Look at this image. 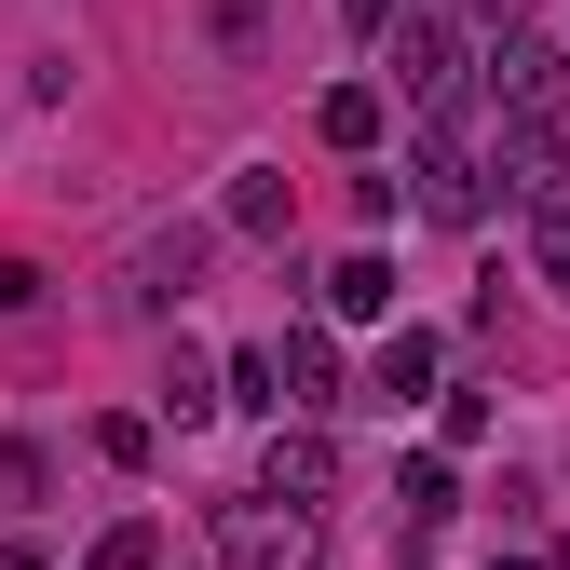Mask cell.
<instances>
[{"label":"cell","instance_id":"6da1fadb","mask_svg":"<svg viewBox=\"0 0 570 570\" xmlns=\"http://www.w3.org/2000/svg\"><path fill=\"white\" fill-rule=\"evenodd\" d=\"M394 82H407L421 109H462V41H449L435 14H394Z\"/></svg>","mask_w":570,"mask_h":570},{"label":"cell","instance_id":"7a4b0ae2","mask_svg":"<svg viewBox=\"0 0 570 570\" xmlns=\"http://www.w3.org/2000/svg\"><path fill=\"white\" fill-rule=\"evenodd\" d=\"M489 82H503V109H530V122H557V109H570L557 41H489Z\"/></svg>","mask_w":570,"mask_h":570},{"label":"cell","instance_id":"3957f363","mask_svg":"<svg viewBox=\"0 0 570 570\" xmlns=\"http://www.w3.org/2000/svg\"><path fill=\"white\" fill-rule=\"evenodd\" d=\"M190 272H204V232H150V245L122 258V299H136V313H164V299H177Z\"/></svg>","mask_w":570,"mask_h":570},{"label":"cell","instance_id":"277c9868","mask_svg":"<svg viewBox=\"0 0 570 570\" xmlns=\"http://www.w3.org/2000/svg\"><path fill=\"white\" fill-rule=\"evenodd\" d=\"M313 557V530L299 517H272V503H232V570H299Z\"/></svg>","mask_w":570,"mask_h":570},{"label":"cell","instance_id":"5b68a950","mask_svg":"<svg viewBox=\"0 0 570 570\" xmlns=\"http://www.w3.org/2000/svg\"><path fill=\"white\" fill-rule=\"evenodd\" d=\"M530 258H543V285L570 299V177H543V190H530Z\"/></svg>","mask_w":570,"mask_h":570},{"label":"cell","instance_id":"8992f818","mask_svg":"<svg viewBox=\"0 0 570 570\" xmlns=\"http://www.w3.org/2000/svg\"><path fill=\"white\" fill-rule=\"evenodd\" d=\"M326 435H272V503H326Z\"/></svg>","mask_w":570,"mask_h":570},{"label":"cell","instance_id":"52a82bcc","mask_svg":"<svg viewBox=\"0 0 570 570\" xmlns=\"http://www.w3.org/2000/svg\"><path fill=\"white\" fill-rule=\"evenodd\" d=\"M326 313H353V326L394 313V272H381V258H340V272H326Z\"/></svg>","mask_w":570,"mask_h":570},{"label":"cell","instance_id":"ba28073f","mask_svg":"<svg viewBox=\"0 0 570 570\" xmlns=\"http://www.w3.org/2000/svg\"><path fill=\"white\" fill-rule=\"evenodd\" d=\"M421 381H435V340H421V326H407V340L381 353V381H367V407H407Z\"/></svg>","mask_w":570,"mask_h":570},{"label":"cell","instance_id":"9c48e42d","mask_svg":"<svg viewBox=\"0 0 570 570\" xmlns=\"http://www.w3.org/2000/svg\"><path fill=\"white\" fill-rule=\"evenodd\" d=\"M367 136H381V96L340 82V96H326V150H367Z\"/></svg>","mask_w":570,"mask_h":570},{"label":"cell","instance_id":"30bf717a","mask_svg":"<svg viewBox=\"0 0 570 570\" xmlns=\"http://www.w3.org/2000/svg\"><path fill=\"white\" fill-rule=\"evenodd\" d=\"M232 232H285V177H258V164L232 177Z\"/></svg>","mask_w":570,"mask_h":570},{"label":"cell","instance_id":"8fae6325","mask_svg":"<svg viewBox=\"0 0 570 570\" xmlns=\"http://www.w3.org/2000/svg\"><path fill=\"white\" fill-rule=\"evenodd\" d=\"M394 503H407V530H435V517H449V462H407V475H394Z\"/></svg>","mask_w":570,"mask_h":570},{"label":"cell","instance_id":"7c38bea8","mask_svg":"<svg viewBox=\"0 0 570 570\" xmlns=\"http://www.w3.org/2000/svg\"><path fill=\"white\" fill-rule=\"evenodd\" d=\"M96 570H164V530H150V517H122V530L96 543Z\"/></svg>","mask_w":570,"mask_h":570},{"label":"cell","instance_id":"4fadbf2b","mask_svg":"<svg viewBox=\"0 0 570 570\" xmlns=\"http://www.w3.org/2000/svg\"><path fill=\"white\" fill-rule=\"evenodd\" d=\"M0 570H41V557H28V543H0Z\"/></svg>","mask_w":570,"mask_h":570},{"label":"cell","instance_id":"5bb4252c","mask_svg":"<svg viewBox=\"0 0 570 570\" xmlns=\"http://www.w3.org/2000/svg\"><path fill=\"white\" fill-rule=\"evenodd\" d=\"M503 570H543V557H503Z\"/></svg>","mask_w":570,"mask_h":570}]
</instances>
